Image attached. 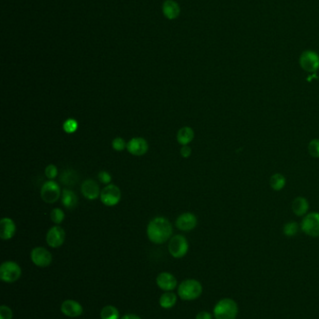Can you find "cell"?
Returning <instances> with one entry per match:
<instances>
[{
	"label": "cell",
	"mask_w": 319,
	"mask_h": 319,
	"mask_svg": "<svg viewBox=\"0 0 319 319\" xmlns=\"http://www.w3.org/2000/svg\"><path fill=\"white\" fill-rule=\"evenodd\" d=\"M58 174V167L55 165H49L45 169V175L49 179H55Z\"/></svg>",
	"instance_id": "1f68e13d"
},
{
	"label": "cell",
	"mask_w": 319,
	"mask_h": 319,
	"mask_svg": "<svg viewBox=\"0 0 319 319\" xmlns=\"http://www.w3.org/2000/svg\"><path fill=\"white\" fill-rule=\"evenodd\" d=\"M60 311L64 316L70 319L79 318L84 314L83 305L74 300H64L60 306Z\"/></svg>",
	"instance_id": "7c38bea8"
},
{
	"label": "cell",
	"mask_w": 319,
	"mask_h": 319,
	"mask_svg": "<svg viewBox=\"0 0 319 319\" xmlns=\"http://www.w3.org/2000/svg\"><path fill=\"white\" fill-rule=\"evenodd\" d=\"M97 177H98V180L101 183L109 185V184L111 183V181H112V175H111V174L109 172H107V171H101V172H99Z\"/></svg>",
	"instance_id": "d6a6232c"
},
{
	"label": "cell",
	"mask_w": 319,
	"mask_h": 319,
	"mask_svg": "<svg viewBox=\"0 0 319 319\" xmlns=\"http://www.w3.org/2000/svg\"><path fill=\"white\" fill-rule=\"evenodd\" d=\"M82 194L88 200H96L100 195L99 186L94 179H87L82 184Z\"/></svg>",
	"instance_id": "2e32d148"
},
{
	"label": "cell",
	"mask_w": 319,
	"mask_h": 319,
	"mask_svg": "<svg viewBox=\"0 0 319 319\" xmlns=\"http://www.w3.org/2000/svg\"><path fill=\"white\" fill-rule=\"evenodd\" d=\"M30 259L36 266L39 268H46L53 261V255L45 247L37 246L30 253Z\"/></svg>",
	"instance_id": "9c48e42d"
},
{
	"label": "cell",
	"mask_w": 319,
	"mask_h": 319,
	"mask_svg": "<svg viewBox=\"0 0 319 319\" xmlns=\"http://www.w3.org/2000/svg\"><path fill=\"white\" fill-rule=\"evenodd\" d=\"M213 315H212L210 312L207 311H202L199 312L196 316L195 319H213Z\"/></svg>",
	"instance_id": "836d02e7"
},
{
	"label": "cell",
	"mask_w": 319,
	"mask_h": 319,
	"mask_svg": "<svg viewBox=\"0 0 319 319\" xmlns=\"http://www.w3.org/2000/svg\"><path fill=\"white\" fill-rule=\"evenodd\" d=\"M194 136H195V133L193 129L191 127L184 126L177 133V141L181 145H188L190 142L193 141Z\"/></svg>",
	"instance_id": "7402d4cb"
},
{
	"label": "cell",
	"mask_w": 319,
	"mask_h": 319,
	"mask_svg": "<svg viewBox=\"0 0 319 319\" xmlns=\"http://www.w3.org/2000/svg\"><path fill=\"white\" fill-rule=\"evenodd\" d=\"M126 141L121 138V137H116L114 140H113V143H112V146L114 147V149L116 150V151H122L124 150L126 147Z\"/></svg>",
	"instance_id": "4dcf8cb0"
},
{
	"label": "cell",
	"mask_w": 319,
	"mask_h": 319,
	"mask_svg": "<svg viewBox=\"0 0 319 319\" xmlns=\"http://www.w3.org/2000/svg\"><path fill=\"white\" fill-rule=\"evenodd\" d=\"M309 154L314 158H319V139H313L308 145Z\"/></svg>",
	"instance_id": "f1b7e54d"
},
{
	"label": "cell",
	"mask_w": 319,
	"mask_h": 319,
	"mask_svg": "<svg viewBox=\"0 0 319 319\" xmlns=\"http://www.w3.org/2000/svg\"><path fill=\"white\" fill-rule=\"evenodd\" d=\"M239 314V306L232 298H223L218 300L213 309L215 319H236Z\"/></svg>",
	"instance_id": "7a4b0ae2"
},
{
	"label": "cell",
	"mask_w": 319,
	"mask_h": 319,
	"mask_svg": "<svg viewBox=\"0 0 319 319\" xmlns=\"http://www.w3.org/2000/svg\"><path fill=\"white\" fill-rule=\"evenodd\" d=\"M162 12L167 19L174 20L181 13L180 5L174 0H166L162 5Z\"/></svg>",
	"instance_id": "ac0fdd59"
},
{
	"label": "cell",
	"mask_w": 319,
	"mask_h": 319,
	"mask_svg": "<svg viewBox=\"0 0 319 319\" xmlns=\"http://www.w3.org/2000/svg\"><path fill=\"white\" fill-rule=\"evenodd\" d=\"M78 181H79V174L73 169H67L63 171L60 175V182L64 186L73 187L78 183Z\"/></svg>",
	"instance_id": "603a6c76"
},
{
	"label": "cell",
	"mask_w": 319,
	"mask_h": 319,
	"mask_svg": "<svg viewBox=\"0 0 319 319\" xmlns=\"http://www.w3.org/2000/svg\"><path fill=\"white\" fill-rule=\"evenodd\" d=\"M177 295L174 291H166L159 298V305L163 309H172L177 303Z\"/></svg>",
	"instance_id": "44dd1931"
},
{
	"label": "cell",
	"mask_w": 319,
	"mask_h": 319,
	"mask_svg": "<svg viewBox=\"0 0 319 319\" xmlns=\"http://www.w3.org/2000/svg\"><path fill=\"white\" fill-rule=\"evenodd\" d=\"M61 195L60 186L54 180H49L42 185L40 190L41 199L47 203L58 202Z\"/></svg>",
	"instance_id": "ba28073f"
},
{
	"label": "cell",
	"mask_w": 319,
	"mask_h": 319,
	"mask_svg": "<svg viewBox=\"0 0 319 319\" xmlns=\"http://www.w3.org/2000/svg\"><path fill=\"white\" fill-rule=\"evenodd\" d=\"M61 201H62L63 205L69 210L75 208L77 206L78 202H79L76 194L73 193L71 190H68V189L63 190Z\"/></svg>",
	"instance_id": "ffe728a7"
},
{
	"label": "cell",
	"mask_w": 319,
	"mask_h": 319,
	"mask_svg": "<svg viewBox=\"0 0 319 319\" xmlns=\"http://www.w3.org/2000/svg\"><path fill=\"white\" fill-rule=\"evenodd\" d=\"M100 200L106 206H115L121 200V191L114 184H109L101 191Z\"/></svg>",
	"instance_id": "30bf717a"
},
{
	"label": "cell",
	"mask_w": 319,
	"mask_h": 319,
	"mask_svg": "<svg viewBox=\"0 0 319 319\" xmlns=\"http://www.w3.org/2000/svg\"><path fill=\"white\" fill-rule=\"evenodd\" d=\"M292 210L298 217L305 216L309 210V203L303 197H297L292 203Z\"/></svg>",
	"instance_id": "d6986e66"
},
{
	"label": "cell",
	"mask_w": 319,
	"mask_h": 319,
	"mask_svg": "<svg viewBox=\"0 0 319 319\" xmlns=\"http://www.w3.org/2000/svg\"><path fill=\"white\" fill-rule=\"evenodd\" d=\"M120 319H142V318L137 316L135 314H126Z\"/></svg>",
	"instance_id": "d590c367"
},
{
	"label": "cell",
	"mask_w": 319,
	"mask_h": 319,
	"mask_svg": "<svg viewBox=\"0 0 319 319\" xmlns=\"http://www.w3.org/2000/svg\"><path fill=\"white\" fill-rule=\"evenodd\" d=\"M13 319V312L8 305H1L0 306V319Z\"/></svg>",
	"instance_id": "f546056e"
},
{
	"label": "cell",
	"mask_w": 319,
	"mask_h": 319,
	"mask_svg": "<svg viewBox=\"0 0 319 319\" xmlns=\"http://www.w3.org/2000/svg\"><path fill=\"white\" fill-rule=\"evenodd\" d=\"M78 127H79V124L75 119H68L63 123V130L65 131V133L69 134V135L75 133L78 130Z\"/></svg>",
	"instance_id": "4316f807"
},
{
	"label": "cell",
	"mask_w": 319,
	"mask_h": 319,
	"mask_svg": "<svg viewBox=\"0 0 319 319\" xmlns=\"http://www.w3.org/2000/svg\"><path fill=\"white\" fill-rule=\"evenodd\" d=\"M149 146L143 137H134L127 142L126 149L130 154L134 156H143L148 151Z\"/></svg>",
	"instance_id": "9a60e30c"
},
{
	"label": "cell",
	"mask_w": 319,
	"mask_h": 319,
	"mask_svg": "<svg viewBox=\"0 0 319 319\" xmlns=\"http://www.w3.org/2000/svg\"><path fill=\"white\" fill-rule=\"evenodd\" d=\"M51 220L52 221L56 224H60V223L63 222L64 220H65V213L60 209V208H55L51 211Z\"/></svg>",
	"instance_id": "83f0119b"
},
{
	"label": "cell",
	"mask_w": 319,
	"mask_h": 319,
	"mask_svg": "<svg viewBox=\"0 0 319 319\" xmlns=\"http://www.w3.org/2000/svg\"><path fill=\"white\" fill-rule=\"evenodd\" d=\"M16 232V225L10 218H3L0 221V237L2 240H10Z\"/></svg>",
	"instance_id": "e0dca14e"
},
{
	"label": "cell",
	"mask_w": 319,
	"mask_h": 319,
	"mask_svg": "<svg viewBox=\"0 0 319 319\" xmlns=\"http://www.w3.org/2000/svg\"><path fill=\"white\" fill-rule=\"evenodd\" d=\"M155 283L156 286L164 292L174 291L178 286V281L176 279V277L169 271L160 272L155 279Z\"/></svg>",
	"instance_id": "4fadbf2b"
},
{
	"label": "cell",
	"mask_w": 319,
	"mask_h": 319,
	"mask_svg": "<svg viewBox=\"0 0 319 319\" xmlns=\"http://www.w3.org/2000/svg\"><path fill=\"white\" fill-rule=\"evenodd\" d=\"M198 224V220L197 217L192 214V213L186 212L180 215L177 220L175 225L176 227L183 232H189L192 231Z\"/></svg>",
	"instance_id": "5bb4252c"
},
{
	"label": "cell",
	"mask_w": 319,
	"mask_h": 319,
	"mask_svg": "<svg viewBox=\"0 0 319 319\" xmlns=\"http://www.w3.org/2000/svg\"><path fill=\"white\" fill-rule=\"evenodd\" d=\"M191 153H192V149H191V147L189 146L185 145L182 147V148H181V155L184 158L190 157Z\"/></svg>",
	"instance_id": "e575fe53"
},
{
	"label": "cell",
	"mask_w": 319,
	"mask_h": 319,
	"mask_svg": "<svg viewBox=\"0 0 319 319\" xmlns=\"http://www.w3.org/2000/svg\"><path fill=\"white\" fill-rule=\"evenodd\" d=\"M300 66L308 73H316L319 69V54L315 50H304L300 56Z\"/></svg>",
	"instance_id": "52a82bcc"
},
{
	"label": "cell",
	"mask_w": 319,
	"mask_h": 319,
	"mask_svg": "<svg viewBox=\"0 0 319 319\" xmlns=\"http://www.w3.org/2000/svg\"><path fill=\"white\" fill-rule=\"evenodd\" d=\"M203 292V287L200 281L185 279L177 288V294L181 300L192 301L198 300Z\"/></svg>",
	"instance_id": "3957f363"
},
{
	"label": "cell",
	"mask_w": 319,
	"mask_h": 319,
	"mask_svg": "<svg viewBox=\"0 0 319 319\" xmlns=\"http://www.w3.org/2000/svg\"><path fill=\"white\" fill-rule=\"evenodd\" d=\"M66 239V232L60 226H54L46 234V242L53 248L60 247Z\"/></svg>",
	"instance_id": "8fae6325"
},
{
	"label": "cell",
	"mask_w": 319,
	"mask_h": 319,
	"mask_svg": "<svg viewBox=\"0 0 319 319\" xmlns=\"http://www.w3.org/2000/svg\"><path fill=\"white\" fill-rule=\"evenodd\" d=\"M173 225L164 217H156L147 226L148 239L155 245H162L172 238Z\"/></svg>",
	"instance_id": "6da1fadb"
},
{
	"label": "cell",
	"mask_w": 319,
	"mask_h": 319,
	"mask_svg": "<svg viewBox=\"0 0 319 319\" xmlns=\"http://www.w3.org/2000/svg\"><path fill=\"white\" fill-rule=\"evenodd\" d=\"M300 230L299 224L295 221H290V222L286 223L283 228V232L287 237H293L298 234Z\"/></svg>",
	"instance_id": "484cf974"
},
{
	"label": "cell",
	"mask_w": 319,
	"mask_h": 319,
	"mask_svg": "<svg viewBox=\"0 0 319 319\" xmlns=\"http://www.w3.org/2000/svg\"><path fill=\"white\" fill-rule=\"evenodd\" d=\"M300 229L308 236L319 237V213L312 212L305 215L300 223Z\"/></svg>",
	"instance_id": "8992f818"
},
{
	"label": "cell",
	"mask_w": 319,
	"mask_h": 319,
	"mask_svg": "<svg viewBox=\"0 0 319 319\" xmlns=\"http://www.w3.org/2000/svg\"><path fill=\"white\" fill-rule=\"evenodd\" d=\"M189 244L184 235H174L169 243V252L175 259H182L187 254Z\"/></svg>",
	"instance_id": "5b68a950"
},
{
	"label": "cell",
	"mask_w": 319,
	"mask_h": 319,
	"mask_svg": "<svg viewBox=\"0 0 319 319\" xmlns=\"http://www.w3.org/2000/svg\"><path fill=\"white\" fill-rule=\"evenodd\" d=\"M286 183H287V180H286V177L283 174L277 173V174L271 175V179H270V185H271V188L273 191H275V192L282 191L285 188Z\"/></svg>",
	"instance_id": "d4e9b609"
},
{
	"label": "cell",
	"mask_w": 319,
	"mask_h": 319,
	"mask_svg": "<svg viewBox=\"0 0 319 319\" xmlns=\"http://www.w3.org/2000/svg\"><path fill=\"white\" fill-rule=\"evenodd\" d=\"M101 319H120V312L114 305H106L100 311Z\"/></svg>",
	"instance_id": "cb8c5ba5"
},
{
	"label": "cell",
	"mask_w": 319,
	"mask_h": 319,
	"mask_svg": "<svg viewBox=\"0 0 319 319\" xmlns=\"http://www.w3.org/2000/svg\"><path fill=\"white\" fill-rule=\"evenodd\" d=\"M22 275V268L17 262L13 261H4L0 266V279L12 284L20 279Z\"/></svg>",
	"instance_id": "277c9868"
}]
</instances>
